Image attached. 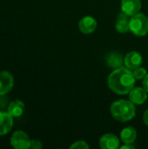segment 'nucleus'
Listing matches in <instances>:
<instances>
[{
  "instance_id": "nucleus-2",
  "label": "nucleus",
  "mask_w": 148,
  "mask_h": 149,
  "mask_svg": "<svg viewBox=\"0 0 148 149\" xmlns=\"http://www.w3.org/2000/svg\"><path fill=\"white\" fill-rule=\"evenodd\" d=\"M112 116L118 121L126 122L135 117L136 107L130 100H119L114 101L110 108Z\"/></svg>"
},
{
  "instance_id": "nucleus-10",
  "label": "nucleus",
  "mask_w": 148,
  "mask_h": 149,
  "mask_svg": "<svg viewBox=\"0 0 148 149\" xmlns=\"http://www.w3.org/2000/svg\"><path fill=\"white\" fill-rule=\"evenodd\" d=\"M13 127V117L8 112L0 111V136L8 134Z\"/></svg>"
},
{
  "instance_id": "nucleus-19",
  "label": "nucleus",
  "mask_w": 148,
  "mask_h": 149,
  "mask_svg": "<svg viewBox=\"0 0 148 149\" xmlns=\"http://www.w3.org/2000/svg\"><path fill=\"white\" fill-rule=\"evenodd\" d=\"M142 86H143V88L147 92V93H148V73L146 75V77L143 79V81H142Z\"/></svg>"
},
{
  "instance_id": "nucleus-12",
  "label": "nucleus",
  "mask_w": 148,
  "mask_h": 149,
  "mask_svg": "<svg viewBox=\"0 0 148 149\" xmlns=\"http://www.w3.org/2000/svg\"><path fill=\"white\" fill-rule=\"evenodd\" d=\"M24 107L25 106L23 101L19 100H15L9 104L7 107V112L11 117L18 118L23 115L24 112Z\"/></svg>"
},
{
  "instance_id": "nucleus-3",
  "label": "nucleus",
  "mask_w": 148,
  "mask_h": 149,
  "mask_svg": "<svg viewBox=\"0 0 148 149\" xmlns=\"http://www.w3.org/2000/svg\"><path fill=\"white\" fill-rule=\"evenodd\" d=\"M130 31L136 36L143 37L148 33V17L143 13H137L130 17Z\"/></svg>"
},
{
  "instance_id": "nucleus-17",
  "label": "nucleus",
  "mask_w": 148,
  "mask_h": 149,
  "mask_svg": "<svg viewBox=\"0 0 148 149\" xmlns=\"http://www.w3.org/2000/svg\"><path fill=\"white\" fill-rule=\"evenodd\" d=\"M70 148L72 149H88L89 148V145L84 141H79L74 142L72 145H71Z\"/></svg>"
},
{
  "instance_id": "nucleus-5",
  "label": "nucleus",
  "mask_w": 148,
  "mask_h": 149,
  "mask_svg": "<svg viewBox=\"0 0 148 149\" xmlns=\"http://www.w3.org/2000/svg\"><path fill=\"white\" fill-rule=\"evenodd\" d=\"M14 86L13 75L8 71L0 72V96L9 93Z\"/></svg>"
},
{
  "instance_id": "nucleus-1",
  "label": "nucleus",
  "mask_w": 148,
  "mask_h": 149,
  "mask_svg": "<svg viewBox=\"0 0 148 149\" xmlns=\"http://www.w3.org/2000/svg\"><path fill=\"white\" fill-rule=\"evenodd\" d=\"M136 79L131 69L126 66L116 68L108 76L107 84L109 88L119 95L129 94L134 87Z\"/></svg>"
},
{
  "instance_id": "nucleus-6",
  "label": "nucleus",
  "mask_w": 148,
  "mask_h": 149,
  "mask_svg": "<svg viewBox=\"0 0 148 149\" xmlns=\"http://www.w3.org/2000/svg\"><path fill=\"white\" fill-rule=\"evenodd\" d=\"M120 8L123 13L128 17H132L140 10L141 0H122Z\"/></svg>"
},
{
  "instance_id": "nucleus-8",
  "label": "nucleus",
  "mask_w": 148,
  "mask_h": 149,
  "mask_svg": "<svg viewBox=\"0 0 148 149\" xmlns=\"http://www.w3.org/2000/svg\"><path fill=\"white\" fill-rule=\"evenodd\" d=\"M142 63H143L142 56L140 55V53H139L138 52H135V51L130 52L124 58L125 65L131 70H133V69H136V68L141 66Z\"/></svg>"
},
{
  "instance_id": "nucleus-13",
  "label": "nucleus",
  "mask_w": 148,
  "mask_h": 149,
  "mask_svg": "<svg viewBox=\"0 0 148 149\" xmlns=\"http://www.w3.org/2000/svg\"><path fill=\"white\" fill-rule=\"evenodd\" d=\"M129 21L130 19L128 18V16L126 15L125 13H120L118 15L117 21L115 24V28L116 31L119 33H126L130 31V26H129Z\"/></svg>"
},
{
  "instance_id": "nucleus-20",
  "label": "nucleus",
  "mask_w": 148,
  "mask_h": 149,
  "mask_svg": "<svg viewBox=\"0 0 148 149\" xmlns=\"http://www.w3.org/2000/svg\"><path fill=\"white\" fill-rule=\"evenodd\" d=\"M143 121H144L145 125H147L148 127V108L145 111V113L143 114Z\"/></svg>"
},
{
  "instance_id": "nucleus-21",
  "label": "nucleus",
  "mask_w": 148,
  "mask_h": 149,
  "mask_svg": "<svg viewBox=\"0 0 148 149\" xmlns=\"http://www.w3.org/2000/svg\"><path fill=\"white\" fill-rule=\"evenodd\" d=\"M121 149H134V147L133 146H132L131 144H125L124 146H122V147H120Z\"/></svg>"
},
{
  "instance_id": "nucleus-15",
  "label": "nucleus",
  "mask_w": 148,
  "mask_h": 149,
  "mask_svg": "<svg viewBox=\"0 0 148 149\" xmlns=\"http://www.w3.org/2000/svg\"><path fill=\"white\" fill-rule=\"evenodd\" d=\"M107 64L110 67L113 68H119L121 67L122 65L124 64V58L122 57V55L116 53V52H113L111 53L108 57H107Z\"/></svg>"
},
{
  "instance_id": "nucleus-9",
  "label": "nucleus",
  "mask_w": 148,
  "mask_h": 149,
  "mask_svg": "<svg viewBox=\"0 0 148 149\" xmlns=\"http://www.w3.org/2000/svg\"><path fill=\"white\" fill-rule=\"evenodd\" d=\"M79 31L84 34H91L97 28V21L91 16H85L79 22Z\"/></svg>"
},
{
  "instance_id": "nucleus-7",
  "label": "nucleus",
  "mask_w": 148,
  "mask_h": 149,
  "mask_svg": "<svg viewBox=\"0 0 148 149\" xmlns=\"http://www.w3.org/2000/svg\"><path fill=\"white\" fill-rule=\"evenodd\" d=\"M120 144V139L113 134H106L99 139V147L102 149H118Z\"/></svg>"
},
{
  "instance_id": "nucleus-4",
  "label": "nucleus",
  "mask_w": 148,
  "mask_h": 149,
  "mask_svg": "<svg viewBox=\"0 0 148 149\" xmlns=\"http://www.w3.org/2000/svg\"><path fill=\"white\" fill-rule=\"evenodd\" d=\"M31 140L25 132L17 130L12 134L10 142L13 148L29 149L31 147Z\"/></svg>"
},
{
  "instance_id": "nucleus-14",
  "label": "nucleus",
  "mask_w": 148,
  "mask_h": 149,
  "mask_svg": "<svg viewBox=\"0 0 148 149\" xmlns=\"http://www.w3.org/2000/svg\"><path fill=\"white\" fill-rule=\"evenodd\" d=\"M137 138V131L133 127H126L120 132V140L124 144H133Z\"/></svg>"
},
{
  "instance_id": "nucleus-18",
  "label": "nucleus",
  "mask_w": 148,
  "mask_h": 149,
  "mask_svg": "<svg viewBox=\"0 0 148 149\" xmlns=\"http://www.w3.org/2000/svg\"><path fill=\"white\" fill-rule=\"evenodd\" d=\"M43 148V144L39 140H31V147L32 149H41Z\"/></svg>"
},
{
  "instance_id": "nucleus-11",
  "label": "nucleus",
  "mask_w": 148,
  "mask_h": 149,
  "mask_svg": "<svg viewBox=\"0 0 148 149\" xmlns=\"http://www.w3.org/2000/svg\"><path fill=\"white\" fill-rule=\"evenodd\" d=\"M147 100V92L143 87H133L129 93V100L134 105H142Z\"/></svg>"
},
{
  "instance_id": "nucleus-16",
  "label": "nucleus",
  "mask_w": 148,
  "mask_h": 149,
  "mask_svg": "<svg viewBox=\"0 0 148 149\" xmlns=\"http://www.w3.org/2000/svg\"><path fill=\"white\" fill-rule=\"evenodd\" d=\"M133 75H134L136 79H143L146 77V75L147 74L146 68L141 67V66H140L136 69H133Z\"/></svg>"
}]
</instances>
